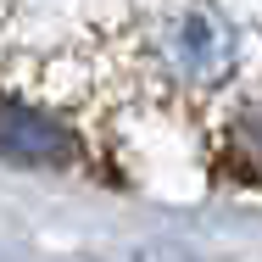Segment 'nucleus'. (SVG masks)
I'll use <instances>...</instances> for the list:
<instances>
[{
    "label": "nucleus",
    "instance_id": "nucleus-3",
    "mask_svg": "<svg viewBox=\"0 0 262 262\" xmlns=\"http://www.w3.org/2000/svg\"><path fill=\"white\" fill-rule=\"evenodd\" d=\"M240 151H246V162H251V167L262 173V112L251 117V123H246V134H240Z\"/></svg>",
    "mask_w": 262,
    "mask_h": 262
},
{
    "label": "nucleus",
    "instance_id": "nucleus-2",
    "mask_svg": "<svg viewBox=\"0 0 262 262\" xmlns=\"http://www.w3.org/2000/svg\"><path fill=\"white\" fill-rule=\"evenodd\" d=\"M167 56H173V67H179L184 78H212V73L229 67V28H223L217 17H207V11H190V17L173 28Z\"/></svg>",
    "mask_w": 262,
    "mask_h": 262
},
{
    "label": "nucleus",
    "instance_id": "nucleus-4",
    "mask_svg": "<svg viewBox=\"0 0 262 262\" xmlns=\"http://www.w3.org/2000/svg\"><path fill=\"white\" fill-rule=\"evenodd\" d=\"M128 262H201V257L184 251V246H157V251H140V257H128Z\"/></svg>",
    "mask_w": 262,
    "mask_h": 262
},
{
    "label": "nucleus",
    "instance_id": "nucleus-1",
    "mask_svg": "<svg viewBox=\"0 0 262 262\" xmlns=\"http://www.w3.org/2000/svg\"><path fill=\"white\" fill-rule=\"evenodd\" d=\"M6 157L23 162V167H61V162H73V140L51 117H39L23 101H11L6 106Z\"/></svg>",
    "mask_w": 262,
    "mask_h": 262
}]
</instances>
